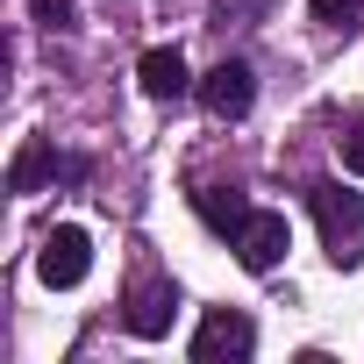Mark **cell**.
Wrapping results in <instances>:
<instances>
[{
    "instance_id": "obj_10",
    "label": "cell",
    "mask_w": 364,
    "mask_h": 364,
    "mask_svg": "<svg viewBox=\"0 0 364 364\" xmlns=\"http://www.w3.org/2000/svg\"><path fill=\"white\" fill-rule=\"evenodd\" d=\"M307 8H314V22H321V29L350 36V29H357V15H364V0H307Z\"/></svg>"
},
{
    "instance_id": "obj_9",
    "label": "cell",
    "mask_w": 364,
    "mask_h": 364,
    "mask_svg": "<svg viewBox=\"0 0 364 364\" xmlns=\"http://www.w3.org/2000/svg\"><path fill=\"white\" fill-rule=\"evenodd\" d=\"M193 215H200V222H208L215 236H236V229H243V222H250L257 208H250V200H243L236 186H193Z\"/></svg>"
},
{
    "instance_id": "obj_2",
    "label": "cell",
    "mask_w": 364,
    "mask_h": 364,
    "mask_svg": "<svg viewBox=\"0 0 364 364\" xmlns=\"http://www.w3.org/2000/svg\"><path fill=\"white\" fill-rule=\"evenodd\" d=\"M86 272H93V236H86L79 222L43 229V243H36V279H43L50 293H72Z\"/></svg>"
},
{
    "instance_id": "obj_6",
    "label": "cell",
    "mask_w": 364,
    "mask_h": 364,
    "mask_svg": "<svg viewBox=\"0 0 364 364\" xmlns=\"http://www.w3.org/2000/svg\"><path fill=\"white\" fill-rule=\"evenodd\" d=\"M171 314H178V286H171V279H150V286H136V293L122 300V328L143 336V343H157V336L171 328Z\"/></svg>"
},
{
    "instance_id": "obj_3",
    "label": "cell",
    "mask_w": 364,
    "mask_h": 364,
    "mask_svg": "<svg viewBox=\"0 0 364 364\" xmlns=\"http://www.w3.org/2000/svg\"><path fill=\"white\" fill-rule=\"evenodd\" d=\"M257 350V321L243 307H208L193 328V364H243Z\"/></svg>"
},
{
    "instance_id": "obj_4",
    "label": "cell",
    "mask_w": 364,
    "mask_h": 364,
    "mask_svg": "<svg viewBox=\"0 0 364 364\" xmlns=\"http://www.w3.org/2000/svg\"><path fill=\"white\" fill-rule=\"evenodd\" d=\"M200 107H208L215 122H243V114L257 107V72H250L243 58H222V65L200 79Z\"/></svg>"
},
{
    "instance_id": "obj_13",
    "label": "cell",
    "mask_w": 364,
    "mask_h": 364,
    "mask_svg": "<svg viewBox=\"0 0 364 364\" xmlns=\"http://www.w3.org/2000/svg\"><path fill=\"white\" fill-rule=\"evenodd\" d=\"M250 15H264V0H222V22H250Z\"/></svg>"
},
{
    "instance_id": "obj_1",
    "label": "cell",
    "mask_w": 364,
    "mask_h": 364,
    "mask_svg": "<svg viewBox=\"0 0 364 364\" xmlns=\"http://www.w3.org/2000/svg\"><path fill=\"white\" fill-rule=\"evenodd\" d=\"M307 208H314V229L328 243V264L336 272H357L364 264V193L336 186V178H314L307 186Z\"/></svg>"
},
{
    "instance_id": "obj_8",
    "label": "cell",
    "mask_w": 364,
    "mask_h": 364,
    "mask_svg": "<svg viewBox=\"0 0 364 364\" xmlns=\"http://www.w3.org/2000/svg\"><path fill=\"white\" fill-rule=\"evenodd\" d=\"M43 178H65V157H58L43 136H22V150H15V164H8V193H36Z\"/></svg>"
},
{
    "instance_id": "obj_5",
    "label": "cell",
    "mask_w": 364,
    "mask_h": 364,
    "mask_svg": "<svg viewBox=\"0 0 364 364\" xmlns=\"http://www.w3.org/2000/svg\"><path fill=\"white\" fill-rule=\"evenodd\" d=\"M229 250H236L243 272H272V264L293 250V229H286V215H264V208H257V215L229 236Z\"/></svg>"
},
{
    "instance_id": "obj_7",
    "label": "cell",
    "mask_w": 364,
    "mask_h": 364,
    "mask_svg": "<svg viewBox=\"0 0 364 364\" xmlns=\"http://www.w3.org/2000/svg\"><path fill=\"white\" fill-rule=\"evenodd\" d=\"M136 86H143L150 100H186V93H193V72H186V58H178V43H157V50H143V65H136Z\"/></svg>"
},
{
    "instance_id": "obj_11",
    "label": "cell",
    "mask_w": 364,
    "mask_h": 364,
    "mask_svg": "<svg viewBox=\"0 0 364 364\" xmlns=\"http://www.w3.org/2000/svg\"><path fill=\"white\" fill-rule=\"evenodd\" d=\"M343 164H350V171L364 178V100L350 107V129H343Z\"/></svg>"
},
{
    "instance_id": "obj_12",
    "label": "cell",
    "mask_w": 364,
    "mask_h": 364,
    "mask_svg": "<svg viewBox=\"0 0 364 364\" xmlns=\"http://www.w3.org/2000/svg\"><path fill=\"white\" fill-rule=\"evenodd\" d=\"M72 22H79L72 0H36V29H72Z\"/></svg>"
}]
</instances>
